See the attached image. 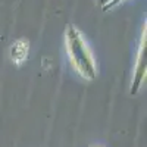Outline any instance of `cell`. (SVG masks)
Instances as JSON below:
<instances>
[{
	"label": "cell",
	"mask_w": 147,
	"mask_h": 147,
	"mask_svg": "<svg viewBox=\"0 0 147 147\" xmlns=\"http://www.w3.org/2000/svg\"><path fill=\"white\" fill-rule=\"evenodd\" d=\"M112 2H119V0H105L103 3H107V5H105V7H103V9H107V7L110 6V3H112Z\"/></svg>",
	"instance_id": "277c9868"
},
{
	"label": "cell",
	"mask_w": 147,
	"mask_h": 147,
	"mask_svg": "<svg viewBox=\"0 0 147 147\" xmlns=\"http://www.w3.org/2000/svg\"><path fill=\"white\" fill-rule=\"evenodd\" d=\"M27 55H28V43L25 40H19L12 46V57H13V62L19 63L22 60H25Z\"/></svg>",
	"instance_id": "3957f363"
},
{
	"label": "cell",
	"mask_w": 147,
	"mask_h": 147,
	"mask_svg": "<svg viewBox=\"0 0 147 147\" xmlns=\"http://www.w3.org/2000/svg\"><path fill=\"white\" fill-rule=\"evenodd\" d=\"M146 69V37H144V41L141 46V52H140V57H138V66H137V74H136V82H134V88H131V93H136L138 85L141 84V78L144 75V71Z\"/></svg>",
	"instance_id": "7a4b0ae2"
},
{
	"label": "cell",
	"mask_w": 147,
	"mask_h": 147,
	"mask_svg": "<svg viewBox=\"0 0 147 147\" xmlns=\"http://www.w3.org/2000/svg\"><path fill=\"white\" fill-rule=\"evenodd\" d=\"M68 52L72 60V65L78 69V72L85 78H94V63L87 46L82 41L80 32L75 28H69L66 34Z\"/></svg>",
	"instance_id": "6da1fadb"
}]
</instances>
